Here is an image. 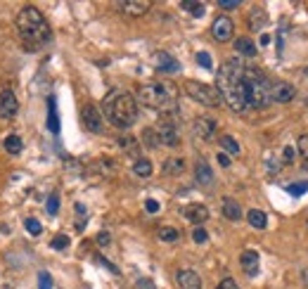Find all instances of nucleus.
I'll return each instance as SVG.
<instances>
[{
    "instance_id": "26",
    "label": "nucleus",
    "mask_w": 308,
    "mask_h": 289,
    "mask_svg": "<svg viewBox=\"0 0 308 289\" xmlns=\"http://www.w3.org/2000/svg\"><path fill=\"white\" fill-rule=\"evenodd\" d=\"M180 8L187 10L192 17H204V12H207V5H204V3H190V0L180 3Z\"/></svg>"
},
{
    "instance_id": "4",
    "label": "nucleus",
    "mask_w": 308,
    "mask_h": 289,
    "mask_svg": "<svg viewBox=\"0 0 308 289\" xmlns=\"http://www.w3.org/2000/svg\"><path fill=\"white\" fill-rule=\"evenodd\" d=\"M244 83H246V95H249V107L254 109H266L273 97H270V83L256 67H244Z\"/></svg>"
},
{
    "instance_id": "43",
    "label": "nucleus",
    "mask_w": 308,
    "mask_h": 289,
    "mask_svg": "<svg viewBox=\"0 0 308 289\" xmlns=\"http://www.w3.org/2000/svg\"><path fill=\"white\" fill-rule=\"evenodd\" d=\"M216 159H218V164L223 166V168H228V166H230V156L225 154V152H218V156H216Z\"/></svg>"
},
{
    "instance_id": "34",
    "label": "nucleus",
    "mask_w": 308,
    "mask_h": 289,
    "mask_svg": "<svg viewBox=\"0 0 308 289\" xmlns=\"http://www.w3.org/2000/svg\"><path fill=\"white\" fill-rule=\"evenodd\" d=\"M57 211H60V195H57V192H53V195H50V199H47V213H50V216H55Z\"/></svg>"
},
{
    "instance_id": "38",
    "label": "nucleus",
    "mask_w": 308,
    "mask_h": 289,
    "mask_svg": "<svg viewBox=\"0 0 308 289\" xmlns=\"http://www.w3.org/2000/svg\"><path fill=\"white\" fill-rule=\"evenodd\" d=\"M192 240L197 244H204L209 240V235H207V230L204 227H194V233H192Z\"/></svg>"
},
{
    "instance_id": "35",
    "label": "nucleus",
    "mask_w": 308,
    "mask_h": 289,
    "mask_svg": "<svg viewBox=\"0 0 308 289\" xmlns=\"http://www.w3.org/2000/svg\"><path fill=\"white\" fill-rule=\"evenodd\" d=\"M38 289H53V277H50V273H38Z\"/></svg>"
},
{
    "instance_id": "10",
    "label": "nucleus",
    "mask_w": 308,
    "mask_h": 289,
    "mask_svg": "<svg viewBox=\"0 0 308 289\" xmlns=\"http://www.w3.org/2000/svg\"><path fill=\"white\" fill-rule=\"evenodd\" d=\"M294 95H296V88L292 86V83H287V81H280V83H273V88H270V97H273V102H292Z\"/></svg>"
},
{
    "instance_id": "47",
    "label": "nucleus",
    "mask_w": 308,
    "mask_h": 289,
    "mask_svg": "<svg viewBox=\"0 0 308 289\" xmlns=\"http://www.w3.org/2000/svg\"><path fill=\"white\" fill-rule=\"evenodd\" d=\"M76 211H78V213H81V216H83V213H85V206H83V204H81V202H78V204H76Z\"/></svg>"
},
{
    "instance_id": "31",
    "label": "nucleus",
    "mask_w": 308,
    "mask_h": 289,
    "mask_svg": "<svg viewBox=\"0 0 308 289\" xmlns=\"http://www.w3.org/2000/svg\"><path fill=\"white\" fill-rule=\"evenodd\" d=\"M24 227H26V233L33 235V237H38L40 233H43V227H40V223L36 218H26V223H24Z\"/></svg>"
},
{
    "instance_id": "1",
    "label": "nucleus",
    "mask_w": 308,
    "mask_h": 289,
    "mask_svg": "<svg viewBox=\"0 0 308 289\" xmlns=\"http://www.w3.org/2000/svg\"><path fill=\"white\" fill-rule=\"evenodd\" d=\"M17 29H19V36H22L29 52H36L43 43L50 40V26H47L43 12L33 5H26L17 15Z\"/></svg>"
},
{
    "instance_id": "27",
    "label": "nucleus",
    "mask_w": 308,
    "mask_h": 289,
    "mask_svg": "<svg viewBox=\"0 0 308 289\" xmlns=\"http://www.w3.org/2000/svg\"><path fill=\"white\" fill-rule=\"evenodd\" d=\"M142 142H145V147H149V149L162 145V142H159V135H157L154 128H145V131H142Z\"/></svg>"
},
{
    "instance_id": "9",
    "label": "nucleus",
    "mask_w": 308,
    "mask_h": 289,
    "mask_svg": "<svg viewBox=\"0 0 308 289\" xmlns=\"http://www.w3.org/2000/svg\"><path fill=\"white\" fill-rule=\"evenodd\" d=\"M154 67H157V71H162V74H178L180 71V62L173 55L164 52V50H159L154 55Z\"/></svg>"
},
{
    "instance_id": "5",
    "label": "nucleus",
    "mask_w": 308,
    "mask_h": 289,
    "mask_svg": "<svg viewBox=\"0 0 308 289\" xmlns=\"http://www.w3.org/2000/svg\"><path fill=\"white\" fill-rule=\"evenodd\" d=\"M242 76H244V64H242V60H239V57L225 60V62L221 64L218 74H216V90L221 93V97H223V93H228L232 86H237L239 81H242Z\"/></svg>"
},
{
    "instance_id": "37",
    "label": "nucleus",
    "mask_w": 308,
    "mask_h": 289,
    "mask_svg": "<svg viewBox=\"0 0 308 289\" xmlns=\"http://www.w3.org/2000/svg\"><path fill=\"white\" fill-rule=\"evenodd\" d=\"M197 64H199L201 69H211L214 62H211V55L209 52H197Z\"/></svg>"
},
{
    "instance_id": "30",
    "label": "nucleus",
    "mask_w": 308,
    "mask_h": 289,
    "mask_svg": "<svg viewBox=\"0 0 308 289\" xmlns=\"http://www.w3.org/2000/svg\"><path fill=\"white\" fill-rule=\"evenodd\" d=\"M180 233H178L176 227H159V240L162 242H176Z\"/></svg>"
},
{
    "instance_id": "15",
    "label": "nucleus",
    "mask_w": 308,
    "mask_h": 289,
    "mask_svg": "<svg viewBox=\"0 0 308 289\" xmlns=\"http://www.w3.org/2000/svg\"><path fill=\"white\" fill-rule=\"evenodd\" d=\"M178 284H180V289H201V277L194 270H190V268H183V270H178Z\"/></svg>"
},
{
    "instance_id": "16",
    "label": "nucleus",
    "mask_w": 308,
    "mask_h": 289,
    "mask_svg": "<svg viewBox=\"0 0 308 289\" xmlns=\"http://www.w3.org/2000/svg\"><path fill=\"white\" fill-rule=\"evenodd\" d=\"M116 8L123 10V15L142 17L145 12H149V3H147V0H126V3H119Z\"/></svg>"
},
{
    "instance_id": "29",
    "label": "nucleus",
    "mask_w": 308,
    "mask_h": 289,
    "mask_svg": "<svg viewBox=\"0 0 308 289\" xmlns=\"http://www.w3.org/2000/svg\"><path fill=\"white\" fill-rule=\"evenodd\" d=\"M5 149H8L10 154H19L22 152V140L17 135H8L5 138Z\"/></svg>"
},
{
    "instance_id": "42",
    "label": "nucleus",
    "mask_w": 308,
    "mask_h": 289,
    "mask_svg": "<svg viewBox=\"0 0 308 289\" xmlns=\"http://www.w3.org/2000/svg\"><path fill=\"white\" fill-rule=\"evenodd\" d=\"M145 209H147V213H157L159 211V202H157V199H147Z\"/></svg>"
},
{
    "instance_id": "45",
    "label": "nucleus",
    "mask_w": 308,
    "mask_h": 289,
    "mask_svg": "<svg viewBox=\"0 0 308 289\" xmlns=\"http://www.w3.org/2000/svg\"><path fill=\"white\" fill-rule=\"evenodd\" d=\"M292 161H294V149L285 147V164H292Z\"/></svg>"
},
{
    "instance_id": "18",
    "label": "nucleus",
    "mask_w": 308,
    "mask_h": 289,
    "mask_svg": "<svg viewBox=\"0 0 308 289\" xmlns=\"http://www.w3.org/2000/svg\"><path fill=\"white\" fill-rule=\"evenodd\" d=\"M194 176H197V183H199V185H211V183H214V171H211V166H209L204 159L197 161Z\"/></svg>"
},
{
    "instance_id": "24",
    "label": "nucleus",
    "mask_w": 308,
    "mask_h": 289,
    "mask_svg": "<svg viewBox=\"0 0 308 289\" xmlns=\"http://www.w3.org/2000/svg\"><path fill=\"white\" fill-rule=\"evenodd\" d=\"M183 171H185L183 159H166V161H164V173H166V176H180Z\"/></svg>"
},
{
    "instance_id": "36",
    "label": "nucleus",
    "mask_w": 308,
    "mask_h": 289,
    "mask_svg": "<svg viewBox=\"0 0 308 289\" xmlns=\"http://www.w3.org/2000/svg\"><path fill=\"white\" fill-rule=\"evenodd\" d=\"M296 149H299V154L308 161V135H301L299 140H296Z\"/></svg>"
},
{
    "instance_id": "2",
    "label": "nucleus",
    "mask_w": 308,
    "mask_h": 289,
    "mask_svg": "<svg viewBox=\"0 0 308 289\" xmlns=\"http://www.w3.org/2000/svg\"><path fill=\"white\" fill-rule=\"evenodd\" d=\"M105 117L112 126L116 128H131L138 121V100L131 93H123V90H112L105 97Z\"/></svg>"
},
{
    "instance_id": "3",
    "label": "nucleus",
    "mask_w": 308,
    "mask_h": 289,
    "mask_svg": "<svg viewBox=\"0 0 308 289\" xmlns=\"http://www.w3.org/2000/svg\"><path fill=\"white\" fill-rule=\"evenodd\" d=\"M178 88L169 81H149L138 88V102L154 111H169L176 107Z\"/></svg>"
},
{
    "instance_id": "19",
    "label": "nucleus",
    "mask_w": 308,
    "mask_h": 289,
    "mask_svg": "<svg viewBox=\"0 0 308 289\" xmlns=\"http://www.w3.org/2000/svg\"><path fill=\"white\" fill-rule=\"evenodd\" d=\"M221 209H223V216L228 220H239L242 218V206H239V202H235L232 197H225Z\"/></svg>"
},
{
    "instance_id": "6",
    "label": "nucleus",
    "mask_w": 308,
    "mask_h": 289,
    "mask_svg": "<svg viewBox=\"0 0 308 289\" xmlns=\"http://www.w3.org/2000/svg\"><path fill=\"white\" fill-rule=\"evenodd\" d=\"M185 93L190 95L194 102L204 104V107H221L223 104L221 93L214 86H207V83H199V81H187L185 83Z\"/></svg>"
},
{
    "instance_id": "32",
    "label": "nucleus",
    "mask_w": 308,
    "mask_h": 289,
    "mask_svg": "<svg viewBox=\"0 0 308 289\" xmlns=\"http://www.w3.org/2000/svg\"><path fill=\"white\" fill-rule=\"evenodd\" d=\"M50 247H53V249H57V251L67 249V247H69V237H67V235H57L53 242H50Z\"/></svg>"
},
{
    "instance_id": "46",
    "label": "nucleus",
    "mask_w": 308,
    "mask_h": 289,
    "mask_svg": "<svg viewBox=\"0 0 308 289\" xmlns=\"http://www.w3.org/2000/svg\"><path fill=\"white\" fill-rule=\"evenodd\" d=\"M268 43H270V36H268V33H263V36H261V45H268Z\"/></svg>"
},
{
    "instance_id": "23",
    "label": "nucleus",
    "mask_w": 308,
    "mask_h": 289,
    "mask_svg": "<svg viewBox=\"0 0 308 289\" xmlns=\"http://www.w3.org/2000/svg\"><path fill=\"white\" fill-rule=\"evenodd\" d=\"M263 24H266V12H263L261 8H254L251 15H249V26H251V31H261Z\"/></svg>"
},
{
    "instance_id": "21",
    "label": "nucleus",
    "mask_w": 308,
    "mask_h": 289,
    "mask_svg": "<svg viewBox=\"0 0 308 289\" xmlns=\"http://www.w3.org/2000/svg\"><path fill=\"white\" fill-rule=\"evenodd\" d=\"M246 220H249V225L256 227V230H263V227L268 225V216L259 209H251V211L246 213Z\"/></svg>"
},
{
    "instance_id": "39",
    "label": "nucleus",
    "mask_w": 308,
    "mask_h": 289,
    "mask_svg": "<svg viewBox=\"0 0 308 289\" xmlns=\"http://www.w3.org/2000/svg\"><path fill=\"white\" fill-rule=\"evenodd\" d=\"M242 3L239 0H218V8L221 10H237Z\"/></svg>"
},
{
    "instance_id": "28",
    "label": "nucleus",
    "mask_w": 308,
    "mask_h": 289,
    "mask_svg": "<svg viewBox=\"0 0 308 289\" xmlns=\"http://www.w3.org/2000/svg\"><path fill=\"white\" fill-rule=\"evenodd\" d=\"M221 147H223V152H228V154H239V145L232 135H223V138H221Z\"/></svg>"
},
{
    "instance_id": "7",
    "label": "nucleus",
    "mask_w": 308,
    "mask_h": 289,
    "mask_svg": "<svg viewBox=\"0 0 308 289\" xmlns=\"http://www.w3.org/2000/svg\"><path fill=\"white\" fill-rule=\"evenodd\" d=\"M157 135H159V142L166 145V147H178L180 145V135H178V126L171 117H164L159 124H157Z\"/></svg>"
},
{
    "instance_id": "12",
    "label": "nucleus",
    "mask_w": 308,
    "mask_h": 289,
    "mask_svg": "<svg viewBox=\"0 0 308 289\" xmlns=\"http://www.w3.org/2000/svg\"><path fill=\"white\" fill-rule=\"evenodd\" d=\"M83 124L85 128L90 131V133H102V114L97 107H92V104H88L83 109Z\"/></svg>"
},
{
    "instance_id": "8",
    "label": "nucleus",
    "mask_w": 308,
    "mask_h": 289,
    "mask_svg": "<svg viewBox=\"0 0 308 289\" xmlns=\"http://www.w3.org/2000/svg\"><path fill=\"white\" fill-rule=\"evenodd\" d=\"M232 33H235V24H232L230 17H216L214 24H211V36H214L218 43H228L232 38Z\"/></svg>"
},
{
    "instance_id": "17",
    "label": "nucleus",
    "mask_w": 308,
    "mask_h": 289,
    "mask_svg": "<svg viewBox=\"0 0 308 289\" xmlns=\"http://www.w3.org/2000/svg\"><path fill=\"white\" fill-rule=\"evenodd\" d=\"M239 266H242V270H244L249 277H256L259 275V254L256 251H244L242 256H239Z\"/></svg>"
},
{
    "instance_id": "13",
    "label": "nucleus",
    "mask_w": 308,
    "mask_h": 289,
    "mask_svg": "<svg viewBox=\"0 0 308 289\" xmlns=\"http://www.w3.org/2000/svg\"><path fill=\"white\" fill-rule=\"evenodd\" d=\"M216 121L211 117H197L194 119V133L199 135L201 140H211L216 135Z\"/></svg>"
},
{
    "instance_id": "11",
    "label": "nucleus",
    "mask_w": 308,
    "mask_h": 289,
    "mask_svg": "<svg viewBox=\"0 0 308 289\" xmlns=\"http://www.w3.org/2000/svg\"><path fill=\"white\" fill-rule=\"evenodd\" d=\"M17 109H19V102H17L15 93L12 90H3V95H0V117L12 119L17 114Z\"/></svg>"
},
{
    "instance_id": "44",
    "label": "nucleus",
    "mask_w": 308,
    "mask_h": 289,
    "mask_svg": "<svg viewBox=\"0 0 308 289\" xmlns=\"http://www.w3.org/2000/svg\"><path fill=\"white\" fill-rule=\"evenodd\" d=\"M109 242H112V237H109V233H100V235H97V244H100V247H107Z\"/></svg>"
},
{
    "instance_id": "22",
    "label": "nucleus",
    "mask_w": 308,
    "mask_h": 289,
    "mask_svg": "<svg viewBox=\"0 0 308 289\" xmlns=\"http://www.w3.org/2000/svg\"><path fill=\"white\" fill-rule=\"evenodd\" d=\"M47 128H50L53 133H60V117H57V107H55L53 97L47 102Z\"/></svg>"
},
{
    "instance_id": "41",
    "label": "nucleus",
    "mask_w": 308,
    "mask_h": 289,
    "mask_svg": "<svg viewBox=\"0 0 308 289\" xmlns=\"http://www.w3.org/2000/svg\"><path fill=\"white\" fill-rule=\"evenodd\" d=\"M121 147L126 149V152H135V140H133V138H121Z\"/></svg>"
},
{
    "instance_id": "25",
    "label": "nucleus",
    "mask_w": 308,
    "mask_h": 289,
    "mask_svg": "<svg viewBox=\"0 0 308 289\" xmlns=\"http://www.w3.org/2000/svg\"><path fill=\"white\" fill-rule=\"evenodd\" d=\"M133 173L140 176V178H149V176H152V161H149V159H138V161L133 164Z\"/></svg>"
},
{
    "instance_id": "33",
    "label": "nucleus",
    "mask_w": 308,
    "mask_h": 289,
    "mask_svg": "<svg viewBox=\"0 0 308 289\" xmlns=\"http://www.w3.org/2000/svg\"><path fill=\"white\" fill-rule=\"evenodd\" d=\"M306 190H308V183H306V180H301V183L289 185V188H287V192H289V195H294V197H299V195H303Z\"/></svg>"
},
{
    "instance_id": "20",
    "label": "nucleus",
    "mask_w": 308,
    "mask_h": 289,
    "mask_svg": "<svg viewBox=\"0 0 308 289\" xmlns=\"http://www.w3.org/2000/svg\"><path fill=\"white\" fill-rule=\"evenodd\" d=\"M235 50H237V55L242 57H256V43L251 38H246V36H242V38L235 40Z\"/></svg>"
},
{
    "instance_id": "40",
    "label": "nucleus",
    "mask_w": 308,
    "mask_h": 289,
    "mask_svg": "<svg viewBox=\"0 0 308 289\" xmlns=\"http://www.w3.org/2000/svg\"><path fill=\"white\" fill-rule=\"evenodd\" d=\"M216 289H239V287H237V282L232 280V277H225V280L218 282V287Z\"/></svg>"
},
{
    "instance_id": "14",
    "label": "nucleus",
    "mask_w": 308,
    "mask_h": 289,
    "mask_svg": "<svg viewBox=\"0 0 308 289\" xmlns=\"http://www.w3.org/2000/svg\"><path fill=\"white\" fill-rule=\"evenodd\" d=\"M183 213H185V218L190 220V223H194L197 227H201L209 220V209L204 204H190Z\"/></svg>"
}]
</instances>
